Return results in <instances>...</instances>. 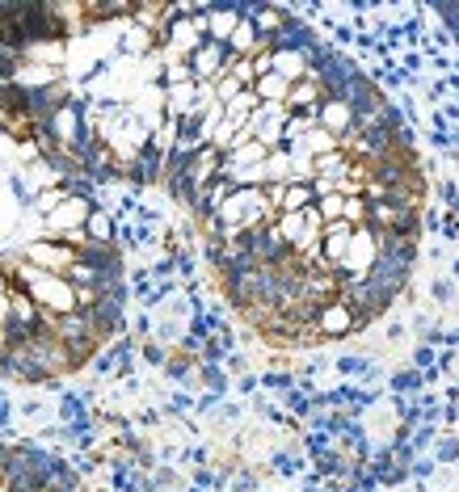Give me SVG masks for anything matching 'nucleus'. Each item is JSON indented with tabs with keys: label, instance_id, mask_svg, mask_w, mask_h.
Returning a JSON list of instances; mask_svg holds the SVG:
<instances>
[{
	"label": "nucleus",
	"instance_id": "1",
	"mask_svg": "<svg viewBox=\"0 0 459 492\" xmlns=\"http://www.w3.org/2000/svg\"><path fill=\"white\" fill-rule=\"evenodd\" d=\"M371 328V320L362 312H350L342 299L333 303H325L316 315V332H320V341L329 345V341H346V337H359V332H367Z\"/></svg>",
	"mask_w": 459,
	"mask_h": 492
},
{
	"label": "nucleus",
	"instance_id": "2",
	"mask_svg": "<svg viewBox=\"0 0 459 492\" xmlns=\"http://www.w3.org/2000/svg\"><path fill=\"white\" fill-rule=\"evenodd\" d=\"M17 257L26 261V265H34L39 273H64L76 261V248L59 245V240H47V236H39V240H26V245L17 248Z\"/></svg>",
	"mask_w": 459,
	"mask_h": 492
},
{
	"label": "nucleus",
	"instance_id": "3",
	"mask_svg": "<svg viewBox=\"0 0 459 492\" xmlns=\"http://www.w3.org/2000/svg\"><path fill=\"white\" fill-rule=\"evenodd\" d=\"M186 64H190V76H195V84H215L220 76H228L232 51H228L223 42H203L198 51L186 55Z\"/></svg>",
	"mask_w": 459,
	"mask_h": 492
},
{
	"label": "nucleus",
	"instance_id": "4",
	"mask_svg": "<svg viewBox=\"0 0 459 492\" xmlns=\"http://www.w3.org/2000/svg\"><path fill=\"white\" fill-rule=\"evenodd\" d=\"M220 164H223V151L220 148H211V143H203V148L190 156V164H186V181L195 186L198 194L207 190L211 181L220 177Z\"/></svg>",
	"mask_w": 459,
	"mask_h": 492
},
{
	"label": "nucleus",
	"instance_id": "5",
	"mask_svg": "<svg viewBox=\"0 0 459 492\" xmlns=\"http://www.w3.org/2000/svg\"><path fill=\"white\" fill-rule=\"evenodd\" d=\"M81 232L89 245H118V219H114L110 206H93Z\"/></svg>",
	"mask_w": 459,
	"mask_h": 492
},
{
	"label": "nucleus",
	"instance_id": "6",
	"mask_svg": "<svg viewBox=\"0 0 459 492\" xmlns=\"http://www.w3.org/2000/svg\"><path fill=\"white\" fill-rule=\"evenodd\" d=\"M316 126L325 131V135L342 139V135L354 131V114H350L346 101H320V106H316Z\"/></svg>",
	"mask_w": 459,
	"mask_h": 492
},
{
	"label": "nucleus",
	"instance_id": "7",
	"mask_svg": "<svg viewBox=\"0 0 459 492\" xmlns=\"http://www.w3.org/2000/svg\"><path fill=\"white\" fill-rule=\"evenodd\" d=\"M320 101H325V97H320V84L312 81V76H304V81H295L291 89H287L282 109H287V114H316Z\"/></svg>",
	"mask_w": 459,
	"mask_h": 492
},
{
	"label": "nucleus",
	"instance_id": "8",
	"mask_svg": "<svg viewBox=\"0 0 459 492\" xmlns=\"http://www.w3.org/2000/svg\"><path fill=\"white\" fill-rule=\"evenodd\" d=\"M270 72L282 76L287 84H295L307 76V59L299 51H270Z\"/></svg>",
	"mask_w": 459,
	"mask_h": 492
},
{
	"label": "nucleus",
	"instance_id": "9",
	"mask_svg": "<svg viewBox=\"0 0 459 492\" xmlns=\"http://www.w3.org/2000/svg\"><path fill=\"white\" fill-rule=\"evenodd\" d=\"M316 203V194H312V181H287V190H282V203H279V215H299L307 206Z\"/></svg>",
	"mask_w": 459,
	"mask_h": 492
},
{
	"label": "nucleus",
	"instance_id": "10",
	"mask_svg": "<svg viewBox=\"0 0 459 492\" xmlns=\"http://www.w3.org/2000/svg\"><path fill=\"white\" fill-rule=\"evenodd\" d=\"M93 392H68V396L59 400V425H76L84 417H93Z\"/></svg>",
	"mask_w": 459,
	"mask_h": 492
},
{
	"label": "nucleus",
	"instance_id": "11",
	"mask_svg": "<svg viewBox=\"0 0 459 492\" xmlns=\"http://www.w3.org/2000/svg\"><path fill=\"white\" fill-rule=\"evenodd\" d=\"M287 89H291V84L282 81V76H274V72H265V76L253 81V97H257L262 106H282V101H287Z\"/></svg>",
	"mask_w": 459,
	"mask_h": 492
},
{
	"label": "nucleus",
	"instance_id": "12",
	"mask_svg": "<svg viewBox=\"0 0 459 492\" xmlns=\"http://www.w3.org/2000/svg\"><path fill=\"white\" fill-rule=\"evenodd\" d=\"M198 387L207 392V396L223 400L232 392V379H228V370L223 367H211V362H198Z\"/></svg>",
	"mask_w": 459,
	"mask_h": 492
},
{
	"label": "nucleus",
	"instance_id": "13",
	"mask_svg": "<svg viewBox=\"0 0 459 492\" xmlns=\"http://www.w3.org/2000/svg\"><path fill=\"white\" fill-rule=\"evenodd\" d=\"M118 51L131 55V59H143V55H156L152 51V34L140 26H126L123 34H118Z\"/></svg>",
	"mask_w": 459,
	"mask_h": 492
},
{
	"label": "nucleus",
	"instance_id": "14",
	"mask_svg": "<svg viewBox=\"0 0 459 492\" xmlns=\"http://www.w3.org/2000/svg\"><path fill=\"white\" fill-rule=\"evenodd\" d=\"M371 367H376V358H371V354H342L333 362V370L342 375V379H359V383L367 379V370H371Z\"/></svg>",
	"mask_w": 459,
	"mask_h": 492
},
{
	"label": "nucleus",
	"instance_id": "15",
	"mask_svg": "<svg viewBox=\"0 0 459 492\" xmlns=\"http://www.w3.org/2000/svg\"><path fill=\"white\" fill-rule=\"evenodd\" d=\"M270 467H274V476L279 479L304 476V451H274L270 454Z\"/></svg>",
	"mask_w": 459,
	"mask_h": 492
},
{
	"label": "nucleus",
	"instance_id": "16",
	"mask_svg": "<svg viewBox=\"0 0 459 492\" xmlns=\"http://www.w3.org/2000/svg\"><path fill=\"white\" fill-rule=\"evenodd\" d=\"M421 387H426V383H421V370H396V375H392L388 379V392L392 396H401V400H409L413 396V392H421Z\"/></svg>",
	"mask_w": 459,
	"mask_h": 492
},
{
	"label": "nucleus",
	"instance_id": "17",
	"mask_svg": "<svg viewBox=\"0 0 459 492\" xmlns=\"http://www.w3.org/2000/svg\"><path fill=\"white\" fill-rule=\"evenodd\" d=\"M257 387H265V392H279V396H287L295 387V375L291 370H262L257 375Z\"/></svg>",
	"mask_w": 459,
	"mask_h": 492
},
{
	"label": "nucleus",
	"instance_id": "18",
	"mask_svg": "<svg viewBox=\"0 0 459 492\" xmlns=\"http://www.w3.org/2000/svg\"><path fill=\"white\" fill-rule=\"evenodd\" d=\"M430 459H434V467L459 463V437H434V446H430Z\"/></svg>",
	"mask_w": 459,
	"mask_h": 492
},
{
	"label": "nucleus",
	"instance_id": "19",
	"mask_svg": "<svg viewBox=\"0 0 459 492\" xmlns=\"http://www.w3.org/2000/svg\"><path fill=\"white\" fill-rule=\"evenodd\" d=\"M316 211H320L325 223L342 219V211H346V194H325V198H316Z\"/></svg>",
	"mask_w": 459,
	"mask_h": 492
},
{
	"label": "nucleus",
	"instance_id": "20",
	"mask_svg": "<svg viewBox=\"0 0 459 492\" xmlns=\"http://www.w3.org/2000/svg\"><path fill=\"white\" fill-rule=\"evenodd\" d=\"M169 354H173V350H165V345L152 341V337H148V341H140V358L148 362V367H165Z\"/></svg>",
	"mask_w": 459,
	"mask_h": 492
},
{
	"label": "nucleus",
	"instance_id": "21",
	"mask_svg": "<svg viewBox=\"0 0 459 492\" xmlns=\"http://www.w3.org/2000/svg\"><path fill=\"white\" fill-rule=\"evenodd\" d=\"M228 488L232 492H262V484H257L253 471H232V476H228Z\"/></svg>",
	"mask_w": 459,
	"mask_h": 492
},
{
	"label": "nucleus",
	"instance_id": "22",
	"mask_svg": "<svg viewBox=\"0 0 459 492\" xmlns=\"http://www.w3.org/2000/svg\"><path fill=\"white\" fill-rule=\"evenodd\" d=\"M430 476H434V459H430V454H418L413 467H409V479H418V484H421V479H430Z\"/></svg>",
	"mask_w": 459,
	"mask_h": 492
},
{
	"label": "nucleus",
	"instance_id": "23",
	"mask_svg": "<svg viewBox=\"0 0 459 492\" xmlns=\"http://www.w3.org/2000/svg\"><path fill=\"white\" fill-rule=\"evenodd\" d=\"M434 299H438V303H451V299H455V287H451V278H438V282H434Z\"/></svg>",
	"mask_w": 459,
	"mask_h": 492
},
{
	"label": "nucleus",
	"instance_id": "24",
	"mask_svg": "<svg viewBox=\"0 0 459 492\" xmlns=\"http://www.w3.org/2000/svg\"><path fill=\"white\" fill-rule=\"evenodd\" d=\"M438 228H443V240H446V245H455V240H459V219H455V215H446Z\"/></svg>",
	"mask_w": 459,
	"mask_h": 492
},
{
	"label": "nucleus",
	"instance_id": "25",
	"mask_svg": "<svg viewBox=\"0 0 459 492\" xmlns=\"http://www.w3.org/2000/svg\"><path fill=\"white\" fill-rule=\"evenodd\" d=\"M237 392H245V396H253V392H257V375H253V370L237 379Z\"/></svg>",
	"mask_w": 459,
	"mask_h": 492
},
{
	"label": "nucleus",
	"instance_id": "26",
	"mask_svg": "<svg viewBox=\"0 0 459 492\" xmlns=\"http://www.w3.org/2000/svg\"><path fill=\"white\" fill-rule=\"evenodd\" d=\"M186 492H203V488H195V484H190V488H186Z\"/></svg>",
	"mask_w": 459,
	"mask_h": 492
}]
</instances>
